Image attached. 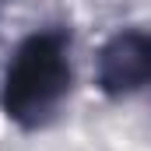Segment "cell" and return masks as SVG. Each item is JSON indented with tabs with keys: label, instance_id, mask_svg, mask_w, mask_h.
<instances>
[{
	"label": "cell",
	"instance_id": "obj_1",
	"mask_svg": "<svg viewBox=\"0 0 151 151\" xmlns=\"http://www.w3.org/2000/svg\"><path fill=\"white\" fill-rule=\"evenodd\" d=\"M70 32L53 25L25 35L4 70L0 84V113L18 130L35 134L46 130L70 95Z\"/></svg>",
	"mask_w": 151,
	"mask_h": 151
},
{
	"label": "cell",
	"instance_id": "obj_2",
	"mask_svg": "<svg viewBox=\"0 0 151 151\" xmlns=\"http://www.w3.org/2000/svg\"><path fill=\"white\" fill-rule=\"evenodd\" d=\"M95 84L106 99H130L151 84V32L119 28L95 53Z\"/></svg>",
	"mask_w": 151,
	"mask_h": 151
}]
</instances>
